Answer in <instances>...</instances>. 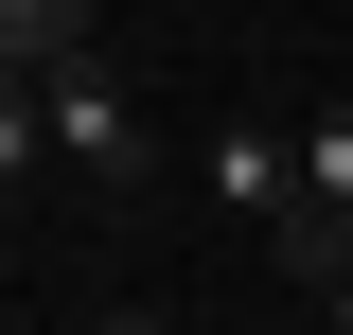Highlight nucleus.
<instances>
[{"mask_svg": "<svg viewBox=\"0 0 353 335\" xmlns=\"http://www.w3.org/2000/svg\"><path fill=\"white\" fill-rule=\"evenodd\" d=\"M301 212H336V230H353V106H336V124H301Z\"/></svg>", "mask_w": 353, "mask_h": 335, "instance_id": "4", "label": "nucleus"}, {"mask_svg": "<svg viewBox=\"0 0 353 335\" xmlns=\"http://www.w3.org/2000/svg\"><path fill=\"white\" fill-rule=\"evenodd\" d=\"M18 88H36V71H18ZM36 106H53V159H71L88 194H141V176H159V159H141V106H124V71H106V53H88V71H53Z\"/></svg>", "mask_w": 353, "mask_h": 335, "instance_id": "1", "label": "nucleus"}, {"mask_svg": "<svg viewBox=\"0 0 353 335\" xmlns=\"http://www.w3.org/2000/svg\"><path fill=\"white\" fill-rule=\"evenodd\" d=\"M106 335H194V318H106Z\"/></svg>", "mask_w": 353, "mask_h": 335, "instance_id": "6", "label": "nucleus"}, {"mask_svg": "<svg viewBox=\"0 0 353 335\" xmlns=\"http://www.w3.org/2000/svg\"><path fill=\"white\" fill-rule=\"evenodd\" d=\"M194 194H212V212H248V230H283V212H301V124L230 106V124L194 141Z\"/></svg>", "mask_w": 353, "mask_h": 335, "instance_id": "2", "label": "nucleus"}, {"mask_svg": "<svg viewBox=\"0 0 353 335\" xmlns=\"http://www.w3.org/2000/svg\"><path fill=\"white\" fill-rule=\"evenodd\" d=\"M318 335H353V283H336V300H318Z\"/></svg>", "mask_w": 353, "mask_h": 335, "instance_id": "5", "label": "nucleus"}, {"mask_svg": "<svg viewBox=\"0 0 353 335\" xmlns=\"http://www.w3.org/2000/svg\"><path fill=\"white\" fill-rule=\"evenodd\" d=\"M0 53H18L36 88H53V71H88V0H18V18H0Z\"/></svg>", "mask_w": 353, "mask_h": 335, "instance_id": "3", "label": "nucleus"}]
</instances>
